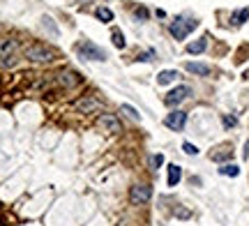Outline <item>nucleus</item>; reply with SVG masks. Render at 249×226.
<instances>
[{
  "instance_id": "2eb2a0df",
  "label": "nucleus",
  "mask_w": 249,
  "mask_h": 226,
  "mask_svg": "<svg viewBox=\"0 0 249 226\" xmlns=\"http://www.w3.org/2000/svg\"><path fill=\"white\" fill-rule=\"evenodd\" d=\"M95 14H97V18L102 21V23H111V21H113V12H111V9H107V7H97V12H95Z\"/></svg>"
},
{
  "instance_id": "1a4fd4ad",
  "label": "nucleus",
  "mask_w": 249,
  "mask_h": 226,
  "mask_svg": "<svg viewBox=\"0 0 249 226\" xmlns=\"http://www.w3.org/2000/svg\"><path fill=\"white\" fill-rule=\"evenodd\" d=\"M189 95H192V88H189V86H178V88H173V90L164 97V102H166L169 106H178V104H182Z\"/></svg>"
},
{
  "instance_id": "f03ea898",
  "label": "nucleus",
  "mask_w": 249,
  "mask_h": 226,
  "mask_svg": "<svg viewBox=\"0 0 249 226\" xmlns=\"http://www.w3.org/2000/svg\"><path fill=\"white\" fill-rule=\"evenodd\" d=\"M55 83L60 86L62 90H74L76 86L83 83V76L76 70H60V72L55 74Z\"/></svg>"
},
{
  "instance_id": "a211bd4d",
  "label": "nucleus",
  "mask_w": 249,
  "mask_h": 226,
  "mask_svg": "<svg viewBox=\"0 0 249 226\" xmlns=\"http://www.w3.org/2000/svg\"><path fill=\"white\" fill-rule=\"evenodd\" d=\"M111 39H113V44H116L118 49H124V37H123V33H120L118 28L111 33Z\"/></svg>"
},
{
  "instance_id": "f257e3e1",
  "label": "nucleus",
  "mask_w": 249,
  "mask_h": 226,
  "mask_svg": "<svg viewBox=\"0 0 249 226\" xmlns=\"http://www.w3.org/2000/svg\"><path fill=\"white\" fill-rule=\"evenodd\" d=\"M23 53H26V58L30 60V63H37V65H46V63H53L55 60V49H51V46L42 44V42H35V44H28L26 49H23Z\"/></svg>"
},
{
  "instance_id": "7ed1b4c3",
  "label": "nucleus",
  "mask_w": 249,
  "mask_h": 226,
  "mask_svg": "<svg viewBox=\"0 0 249 226\" xmlns=\"http://www.w3.org/2000/svg\"><path fill=\"white\" fill-rule=\"evenodd\" d=\"M74 109L81 111V113H99L104 109V102L99 100L97 95H83L74 102Z\"/></svg>"
},
{
  "instance_id": "20e7f679",
  "label": "nucleus",
  "mask_w": 249,
  "mask_h": 226,
  "mask_svg": "<svg viewBox=\"0 0 249 226\" xmlns=\"http://www.w3.org/2000/svg\"><path fill=\"white\" fill-rule=\"evenodd\" d=\"M196 26H198V23H196L194 18L178 17V18H176V21H173V23L169 26V30H171V35L176 37V39H185V37L189 35V33H192Z\"/></svg>"
},
{
  "instance_id": "4468645a",
  "label": "nucleus",
  "mask_w": 249,
  "mask_h": 226,
  "mask_svg": "<svg viewBox=\"0 0 249 226\" xmlns=\"http://www.w3.org/2000/svg\"><path fill=\"white\" fill-rule=\"evenodd\" d=\"M205 49H208V39L201 37L198 42H192V44H187V53H203Z\"/></svg>"
},
{
  "instance_id": "f8f14e48",
  "label": "nucleus",
  "mask_w": 249,
  "mask_h": 226,
  "mask_svg": "<svg viewBox=\"0 0 249 226\" xmlns=\"http://www.w3.org/2000/svg\"><path fill=\"white\" fill-rule=\"evenodd\" d=\"M187 72H192V74H198V76H208L210 74V67L203 63H187Z\"/></svg>"
},
{
  "instance_id": "6e6552de",
  "label": "nucleus",
  "mask_w": 249,
  "mask_h": 226,
  "mask_svg": "<svg viewBox=\"0 0 249 226\" xmlns=\"http://www.w3.org/2000/svg\"><path fill=\"white\" fill-rule=\"evenodd\" d=\"M164 125L173 129V132H182L187 125V113L185 111H171L169 116L164 118Z\"/></svg>"
},
{
  "instance_id": "f3484780",
  "label": "nucleus",
  "mask_w": 249,
  "mask_h": 226,
  "mask_svg": "<svg viewBox=\"0 0 249 226\" xmlns=\"http://www.w3.org/2000/svg\"><path fill=\"white\" fill-rule=\"evenodd\" d=\"M123 113H127V116L132 118L134 122H139V120H141V116H139V111L134 109V106H129V104H123Z\"/></svg>"
},
{
  "instance_id": "dca6fc26",
  "label": "nucleus",
  "mask_w": 249,
  "mask_h": 226,
  "mask_svg": "<svg viewBox=\"0 0 249 226\" xmlns=\"http://www.w3.org/2000/svg\"><path fill=\"white\" fill-rule=\"evenodd\" d=\"M247 18H249V7L247 9H240V12H235V14H233V23H235V26H240V23H245Z\"/></svg>"
},
{
  "instance_id": "9d476101",
  "label": "nucleus",
  "mask_w": 249,
  "mask_h": 226,
  "mask_svg": "<svg viewBox=\"0 0 249 226\" xmlns=\"http://www.w3.org/2000/svg\"><path fill=\"white\" fill-rule=\"evenodd\" d=\"M18 42L17 39H0V58H12L17 53Z\"/></svg>"
},
{
  "instance_id": "ddd939ff",
  "label": "nucleus",
  "mask_w": 249,
  "mask_h": 226,
  "mask_svg": "<svg viewBox=\"0 0 249 226\" xmlns=\"http://www.w3.org/2000/svg\"><path fill=\"white\" fill-rule=\"evenodd\" d=\"M178 76L180 74L176 72V70H164V72H160V76H157V83H160V86H166V83H173Z\"/></svg>"
},
{
  "instance_id": "aec40b11",
  "label": "nucleus",
  "mask_w": 249,
  "mask_h": 226,
  "mask_svg": "<svg viewBox=\"0 0 249 226\" xmlns=\"http://www.w3.org/2000/svg\"><path fill=\"white\" fill-rule=\"evenodd\" d=\"M182 150H185L187 155H196V153H198V148H196V145H192V143H182Z\"/></svg>"
},
{
  "instance_id": "0eeeda50",
  "label": "nucleus",
  "mask_w": 249,
  "mask_h": 226,
  "mask_svg": "<svg viewBox=\"0 0 249 226\" xmlns=\"http://www.w3.org/2000/svg\"><path fill=\"white\" fill-rule=\"evenodd\" d=\"M97 125L102 127V129H107V132H111V134H118V132L123 129V125H120V120H118L116 113H99Z\"/></svg>"
},
{
  "instance_id": "6ab92c4d",
  "label": "nucleus",
  "mask_w": 249,
  "mask_h": 226,
  "mask_svg": "<svg viewBox=\"0 0 249 226\" xmlns=\"http://www.w3.org/2000/svg\"><path fill=\"white\" fill-rule=\"evenodd\" d=\"M219 171H222L224 175H231V178H235V175H238V173H240V169H238V166H235V164H226V166H222V169H219Z\"/></svg>"
},
{
  "instance_id": "5701e85b",
  "label": "nucleus",
  "mask_w": 249,
  "mask_h": 226,
  "mask_svg": "<svg viewBox=\"0 0 249 226\" xmlns=\"http://www.w3.org/2000/svg\"><path fill=\"white\" fill-rule=\"evenodd\" d=\"M136 17H148V9H143V7H136Z\"/></svg>"
},
{
  "instance_id": "9b49d317",
  "label": "nucleus",
  "mask_w": 249,
  "mask_h": 226,
  "mask_svg": "<svg viewBox=\"0 0 249 226\" xmlns=\"http://www.w3.org/2000/svg\"><path fill=\"white\" fill-rule=\"evenodd\" d=\"M180 178H182V171H180L178 164H169V178H166V182H169V187H176L180 182Z\"/></svg>"
},
{
  "instance_id": "39448f33",
  "label": "nucleus",
  "mask_w": 249,
  "mask_h": 226,
  "mask_svg": "<svg viewBox=\"0 0 249 226\" xmlns=\"http://www.w3.org/2000/svg\"><path fill=\"white\" fill-rule=\"evenodd\" d=\"M152 196V187L150 185H134L132 190H129V203L132 206H143V203H148Z\"/></svg>"
},
{
  "instance_id": "412c9836",
  "label": "nucleus",
  "mask_w": 249,
  "mask_h": 226,
  "mask_svg": "<svg viewBox=\"0 0 249 226\" xmlns=\"http://www.w3.org/2000/svg\"><path fill=\"white\" fill-rule=\"evenodd\" d=\"M161 164H164V157H161V155H155V157H152V169H160Z\"/></svg>"
},
{
  "instance_id": "4be33fe9",
  "label": "nucleus",
  "mask_w": 249,
  "mask_h": 226,
  "mask_svg": "<svg viewBox=\"0 0 249 226\" xmlns=\"http://www.w3.org/2000/svg\"><path fill=\"white\" fill-rule=\"evenodd\" d=\"M224 125H226V127H231V125H235V118H231V116H226V118H224Z\"/></svg>"
},
{
  "instance_id": "423d86ee",
  "label": "nucleus",
  "mask_w": 249,
  "mask_h": 226,
  "mask_svg": "<svg viewBox=\"0 0 249 226\" xmlns=\"http://www.w3.org/2000/svg\"><path fill=\"white\" fill-rule=\"evenodd\" d=\"M79 53L83 55V58H88V60H97V63H104V60H107V53H104L99 46L92 44V42H81Z\"/></svg>"
}]
</instances>
